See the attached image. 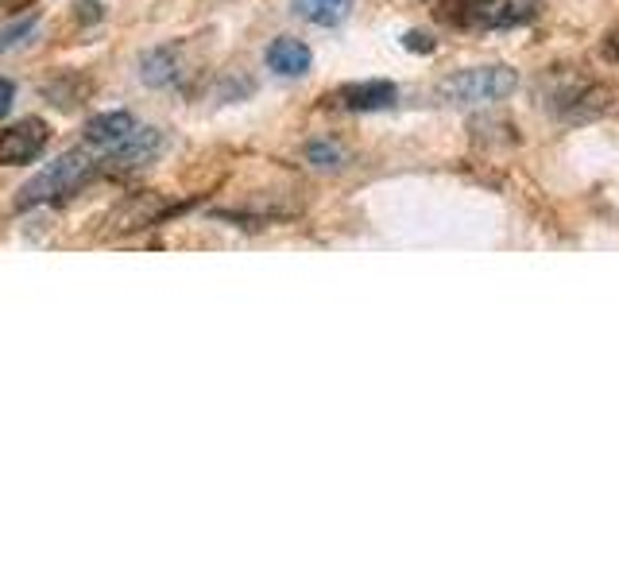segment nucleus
I'll use <instances>...</instances> for the list:
<instances>
[{
	"mask_svg": "<svg viewBox=\"0 0 619 581\" xmlns=\"http://www.w3.org/2000/svg\"><path fill=\"white\" fill-rule=\"evenodd\" d=\"M159 152H163V132L159 129H136L124 144L112 147V152L105 155V171L109 175L136 171V167H147Z\"/></svg>",
	"mask_w": 619,
	"mask_h": 581,
	"instance_id": "nucleus-4",
	"label": "nucleus"
},
{
	"mask_svg": "<svg viewBox=\"0 0 619 581\" xmlns=\"http://www.w3.org/2000/svg\"><path fill=\"white\" fill-rule=\"evenodd\" d=\"M403 47H407V51H418V55H430L433 51L430 35H422V32H407V35H403Z\"/></svg>",
	"mask_w": 619,
	"mask_h": 581,
	"instance_id": "nucleus-13",
	"label": "nucleus"
},
{
	"mask_svg": "<svg viewBox=\"0 0 619 581\" xmlns=\"http://www.w3.org/2000/svg\"><path fill=\"white\" fill-rule=\"evenodd\" d=\"M12 97H16V86H12L9 78H0V117L12 109Z\"/></svg>",
	"mask_w": 619,
	"mask_h": 581,
	"instance_id": "nucleus-14",
	"label": "nucleus"
},
{
	"mask_svg": "<svg viewBox=\"0 0 619 581\" xmlns=\"http://www.w3.org/2000/svg\"><path fill=\"white\" fill-rule=\"evenodd\" d=\"M35 32V24L27 20V24H16V27H9V32H0V51H9V47H16L24 35H32Z\"/></svg>",
	"mask_w": 619,
	"mask_h": 581,
	"instance_id": "nucleus-12",
	"label": "nucleus"
},
{
	"mask_svg": "<svg viewBox=\"0 0 619 581\" xmlns=\"http://www.w3.org/2000/svg\"><path fill=\"white\" fill-rule=\"evenodd\" d=\"M457 20L473 27H503L511 20V0H461Z\"/></svg>",
	"mask_w": 619,
	"mask_h": 581,
	"instance_id": "nucleus-10",
	"label": "nucleus"
},
{
	"mask_svg": "<svg viewBox=\"0 0 619 581\" xmlns=\"http://www.w3.org/2000/svg\"><path fill=\"white\" fill-rule=\"evenodd\" d=\"M47 140H51L47 120H39V117L20 120V124L0 132V163H4V167H24V163L39 159Z\"/></svg>",
	"mask_w": 619,
	"mask_h": 581,
	"instance_id": "nucleus-3",
	"label": "nucleus"
},
{
	"mask_svg": "<svg viewBox=\"0 0 619 581\" xmlns=\"http://www.w3.org/2000/svg\"><path fill=\"white\" fill-rule=\"evenodd\" d=\"M519 86V74L511 67H473V70H457V74L441 78L438 82V97L453 105H488V102H503L511 97Z\"/></svg>",
	"mask_w": 619,
	"mask_h": 581,
	"instance_id": "nucleus-2",
	"label": "nucleus"
},
{
	"mask_svg": "<svg viewBox=\"0 0 619 581\" xmlns=\"http://www.w3.org/2000/svg\"><path fill=\"white\" fill-rule=\"evenodd\" d=\"M400 102V90L391 86V82H348L333 94V105L348 112H380L391 109V105Z\"/></svg>",
	"mask_w": 619,
	"mask_h": 581,
	"instance_id": "nucleus-5",
	"label": "nucleus"
},
{
	"mask_svg": "<svg viewBox=\"0 0 619 581\" xmlns=\"http://www.w3.org/2000/svg\"><path fill=\"white\" fill-rule=\"evenodd\" d=\"M97 163L94 155L85 152V147H74V152L59 155V159L47 167V171H39L32 182H27L24 190H20L16 205L20 210H27V205H39V202H55V198H67L74 194L78 187H85V182L94 179Z\"/></svg>",
	"mask_w": 619,
	"mask_h": 581,
	"instance_id": "nucleus-1",
	"label": "nucleus"
},
{
	"mask_svg": "<svg viewBox=\"0 0 619 581\" xmlns=\"http://www.w3.org/2000/svg\"><path fill=\"white\" fill-rule=\"evenodd\" d=\"M263 59H267V70H275V74L302 78L306 70H310V62H314V55H310V47H306L302 39L279 35V39H272V47H267Z\"/></svg>",
	"mask_w": 619,
	"mask_h": 581,
	"instance_id": "nucleus-8",
	"label": "nucleus"
},
{
	"mask_svg": "<svg viewBox=\"0 0 619 581\" xmlns=\"http://www.w3.org/2000/svg\"><path fill=\"white\" fill-rule=\"evenodd\" d=\"M140 78H144V86L152 90H175L182 86V78H187V67L179 59V47H155L140 59Z\"/></svg>",
	"mask_w": 619,
	"mask_h": 581,
	"instance_id": "nucleus-7",
	"label": "nucleus"
},
{
	"mask_svg": "<svg viewBox=\"0 0 619 581\" xmlns=\"http://www.w3.org/2000/svg\"><path fill=\"white\" fill-rule=\"evenodd\" d=\"M302 155H306V163L310 167H318V171H341L348 163V152L345 147L337 144V140H310V144L302 147Z\"/></svg>",
	"mask_w": 619,
	"mask_h": 581,
	"instance_id": "nucleus-11",
	"label": "nucleus"
},
{
	"mask_svg": "<svg viewBox=\"0 0 619 581\" xmlns=\"http://www.w3.org/2000/svg\"><path fill=\"white\" fill-rule=\"evenodd\" d=\"M136 117L124 109H112V112H97L90 124H85V144L97 147V152H112V147L124 144L132 132H136Z\"/></svg>",
	"mask_w": 619,
	"mask_h": 581,
	"instance_id": "nucleus-6",
	"label": "nucleus"
},
{
	"mask_svg": "<svg viewBox=\"0 0 619 581\" xmlns=\"http://www.w3.org/2000/svg\"><path fill=\"white\" fill-rule=\"evenodd\" d=\"M290 9H295V16L306 20V24L337 27V24H345V20H348L353 0H290Z\"/></svg>",
	"mask_w": 619,
	"mask_h": 581,
	"instance_id": "nucleus-9",
	"label": "nucleus"
}]
</instances>
